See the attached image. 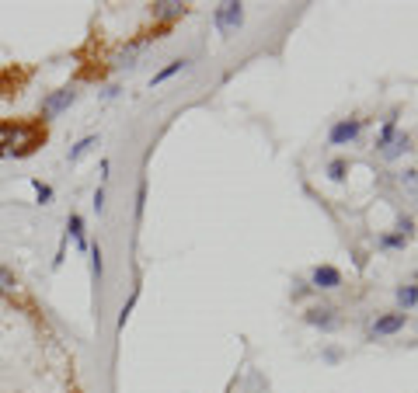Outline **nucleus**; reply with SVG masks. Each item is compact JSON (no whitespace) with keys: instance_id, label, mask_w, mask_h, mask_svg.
I'll use <instances>...</instances> for the list:
<instances>
[{"instance_id":"10","label":"nucleus","mask_w":418,"mask_h":393,"mask_svg":"<svg viewBox=\"0 0 418 393\" xmlns=\"http://www.w3.org/2000/svg\"><path fill=\"white\" fill-rule=\"evenodd\" d=\"M67 237L77 244V251H81V254H88V251H91L88 233H84V216H81V212H70V216H67Z\"/></svg>"},{"instance_id":"4","label":"nucleus","mask_w":418,"mask_h":393,"mask_svg":"<svg viewBox=\"0 0 418 393\" xmlns=\"http://www.w3.org/2000/svg\"><path fill=\"white\" fill-rule=\"evenodd\" d=\"M77 101V91L74 88H60V91H53V95H46L42 104H39V115H42V122H53V118H60L70 104Z\"/></svg>"},{"instance_id":"16","label":"nucleus","mask_w":418,"mask_h":393,"mask_svg":"<svg viewBox=\"0 0 418 393\" xmlns=\"http://www.w3.org/2000/svg\"><path fill=\"white\" fill-rule=\"evenodd\" d=\"M408 244H412V240H405L398 230H387V233L377 237V247H380V251H405Z\"/></svg>"},{"instance_id":"11","label":"nucleus","mask_w":418,"mask_h":393,"mask_svg":"<svg viewBox=\"0 0 418 393\" xmlns=\"http://www.w3.org/2000/svg\"><path fill=\"white\" fill-rule=\"evenodd\" d=\"M182 70H189V60H182V56H178V60H171L164 70H157V74L150 77V88H161V84H168V81H171V77H178Z\"/></svg>"},{"instance_id":"1","label":"nucleus","mask_w":418,"mask_h":393,"mask_svg":"<svg viewBox=\"0 0 418 393\" xmlns=\"http://www.w3.org/2000/svg\"><path fill=\"white\" fill-rule=\"evenodd\" d=\"M46 129L35 122H0V157H28L42 146Z\"/></svg>"},{"instance_id":"15","label":"nucleus","mask_w":418,"mask_h":393,"mask_svg":"<svg viewBox=\"0 0 418 393\" xmlns=\"http://www.w3.org/2000/svg\"><path fill=\"white\" fill-rule=\"evenodd\" d=\"M408 150H412V136H408V132H398V136L391 139V146H387L380 157H384V160H398V157L408 153Z\"/></svg>"},{"instance_id":"13","label":"nucleus","mask_w":418,"mask_h":393,"mask_svg":"<svg viewBox=\"0 0 418 393\" xmlns=\"http://www.w3.org/2000/svg\"><path fill=\"white\" fill-rule=\"evenodd\" d=\"M394 299H398L401 313L415 310L418 306V282H405V286H398V289H394Z\"/></svg>"},{"instance_id":"18","label":"nucleus","mask_w":418,"mask_h":393,"mask_svg":"<svg viewBox=\"0 0 418 393\" xmlns=\"http://www.w3.org/2000/svg\"><path fill=\"white\" fill-rule=\"evenodd\" d=\"M324 171H328L331 181H345V174H349V160H345V157H335V160H328Z\"/></svg>"},{"instance_id":"21","label":"nucleus","mask_w":418,"mask_h":393,"mask_svg":"<svg viewBox=\"0 0 418 393\" xmlns=\"http://www.w3.org/2000/svg\"><path fill=\"white\" fill-rule=\"evenodd\" d=\"M32 192L39 195V205H49V202H53V188H49V185H42L39 178H32Z\"/></svg>"},{"instance_id":"19","label":"nucleus","mask_w":418,"mask_h":393,"mask_svg":"<svg viewBox=\"0 0 418 393\" xmlns=\"http://www.w3.org/2000/svg\"><path fill=\"white\" fill-rule=\"evenodd\" d=\"M398 185H401L408 195L418 198V171H401V174H398Z\"/></svg>"},{"instance_id":"14","label":"nucleus","mask_w":418,"mask_h":393,"mask_svg":"<svg viewBox=\"0 0 418 393\" xmlns=\"http://www.w3.org/2000/svg\"><path fill=\"white\" fill-rule=\"evenodd\" d=\"M95 146H98V136H81V139L67 150V160H70V164H77V160H81V157H88Z\"/></svg>"},{"instance_id":"7","label":"nucleus","mask_w":418,"mask_h":393,"mask_svg":"<svg viewBox=\"0 0 418 393\" xmlns=\"http://www.w3.org/2000/svg\"><path fill=\"white\" fill-rule=\"evenodd\" d=\"M150 14H154V21L171 25V21H182L189 14V7L182 0H157V4H150Z\"/></svg>"},{"instance_id":"17","label":"nucleus","mask_w":418,"mask_h":393,"mask_svg":"<svg viewBox=\"0 0 418 393\" xmlns=\"http://www.w3.org/2000/svg\"><path fill=\"white\" fill-rule=\"evenodd\" d=\"M18 279H14V272L7 268V265H0V296H18Z\"/></svg>"},{"instance_id":"6","label":"nucleus","mask_w":418,"mask_h":393,"mask_svg":"<svg viewBox=\"0 0 418 393\" xmlns=\"http://www.w3.org/2000/svg\"><path fill=\"white\" fill-rule=\"evenodd\" d=\"M150 49V39H136V42H126V46H119L115 49V56H112V67L115 70H133L136 63H140V56Z\"/></svg>"},{"instance_id":"20","label":"nucleus","mask_w":418,"mask_h":393,"mask_svg":"<svg viewBox=\"0 0 418 393\" xmlns=\"http://www.w3.org/2000/svg\"><path fill=\"white\" fill-rule=\"evenodd\" d=\"M136 299H140V286H133V296L126 299V306L119 310V331L126 327V320H129V313H133V306H136Z\"/></svg>"},{"instance_id":"2","label":"nucleus","mask_w":418,"mask_h":393,"mask_svg":"<svg viewBox=\"0 0 418 393\" xmlns=\"http://www.w3.org/2000/svg\"><path fill=\"white\" fill-rule=\"evenodd\" d=\"M363 125H366V118H359V115H352V118H338V122L328 129V143H331V146H349V143L359 139Z\"/></svg>"},{"instance_id":"23","label":"nucleus","mask_w":418,"mask_h":393,"mask_svg":"<svg viewBox=\"0 0 418 393\" xmlns=\"http://www.w3.org/2000/svg\"><path fill=\"white\" fill-rule=\"evenodd\" d=\"M88 254H91V275H95V282H98V279H102V247L95 244Z\"/></svg>"},{"instance_id":"12","label":"nucleus","mask_w":418,"mask_h":393,"mask_svg":"<svg viewBox=\"0 0 418 393\" xmlns=\"http://www.w3.org/2000/svg\"><path fill=\"white\" fill-rule=\"evenodd\" d=\"M394 136H398V111H391V115L384 118V125H380V132H377V143H373V146L384 153V150L391 146V139H394Z\"/></svg>"},{"instance_id":"8","label":"nucleus","mask_w":418,"mask_h":393,"mask_svg":"<svg viewBox=\"0 0 418 393\" xmlns=\"http://www.w3.org/2000/svg\"><path fill=\"white\" fill-rule=\"evenodd\" d=\"M338 286H342V272L335 265H317L311 272V289H317V293H331Z\"/></svg>"},{"instance_id":"3","label":"nucleus","mask_w":418,"mask_h":393,"mask_svg":"<svg viewBox=\"0 0 418 393\" xmlns=\"http://www.w3.org/2000/svg\"><path fill=\"white\" fill-rule=\"evenodd\" d=\"M405 324H408V313H401V310L380 313V317H377V320L370 324L366 338H370V341H377V338H391V334H401V331H405Z\"/></svg>"},{"instance_id":"25","label":"nucleus","mask_w":418,"mask_h":393,"mask_svg":"<svg viewBox=\"0 0 418 393\" xmlns=\"http://www.w3.org/2000/svg\"><path fill=\"white\" fill-rule=\"evenodd\" d=\"M91 205H95V212H102V209H104V188H98V192H95Z\"/></svg>"},{"instance_id":"9","label":"nucleus","mask_w":418,"mask_h":393,"mask_svg":"<svg viewBox=\"0 0 418 393\" xmlns=\"http://www.w3.org/2000/svg\"><path fill=\"white\" fill-rule=\"evenodd\" d=\"M304 320L311 324V327H321V331H335L338 327V317H335V306H311L307 313H304Z\"/></svg>"},{"instance_id":"22","label":"nucleus","mask_w":418,"mask_h":393,"mask_svg":"<svg viewBox=\"0 0 418 393\" xmlns=\"http://www.w3.org/2000/svg\"><path fill=\"white\" fill-rule=\"evenodd\" d=\"M394 230H398L405 240H412V237H415V219H412V216H398V226H394Z\"/></svg>"},{"instance_id":"24","label":"nucleus","mask_w":418,"mask_h":393,"mask_svg":"<svg viewBox=\"0 0 418 393\" xmlns=\"http://www.w3.org/2000/svg\"><path fill=\"white\" fill-rule=\"evenodd\" d=\"M143 202H147V181H140L136 188V216H143Z\"/></svg>"},{"instance_id":"5","label":"nucleus","mask_w":418,"mask_h":393,"mask_svg":"<svg viewBox=\"0 0 418 393\" xmlns=\"http://www.w3.org/2000/svg\"><path fill=\"white\" fill-rule=\"evenodd\" d=\"M241 21H244V4H237V0H227V4H220V7L213 11V25H216V32H223V35L237 32Z\"/></svg>"}]
</instances>
